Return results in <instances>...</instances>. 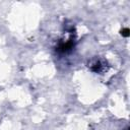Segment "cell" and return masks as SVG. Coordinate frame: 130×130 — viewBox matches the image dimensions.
I'll return each instance as SVG.
<instances>
[{
	"instance_id": "6da1fadb",
	"label": "cell",
	"mask_w": 130,
	"mask_h": 130,
	"mask_svg": "<svg viewBox=\"0 0 130 130\" xmlns=\"http://www.w3.org/2000/svg\"><path fill=\"white\" fill-rule=\"evenodd\" d=\"M90 68H91V70L94 71V72H101L102 69H103V65L101 64L100 61H96V62H94L92 65H90Z\"/></svg>"
},
{
	"instance_id": "7a4b0ae2",
	"label": "cell",
	"mask_w": 130,
	"mask_h": 130,
	"mask_svg": "<svg viewBox=\"0 0 130 130\" xmlns=\"http://www.w3.org/2000/svg\"><path fill=\"white\" fill-rule=\"evenodd\" d=\"M122 36H124V37H128L129 36V29L128 28H125V29H123L122 30Z\"/></svg>"
}]
</instances>
